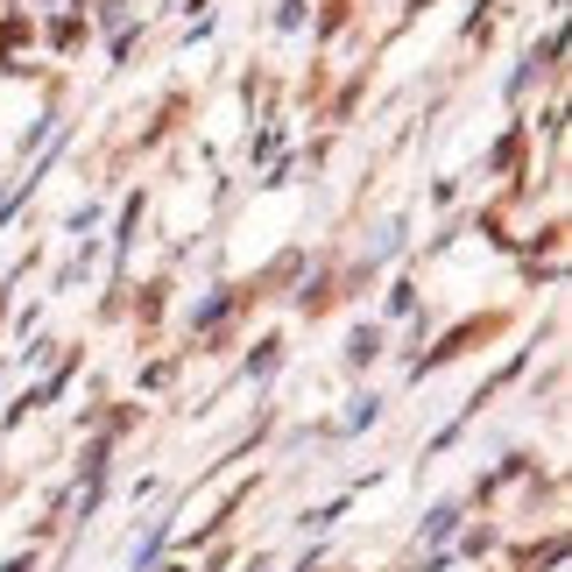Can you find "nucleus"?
Segmentation results:
<instances>
[{"label":"nucleus","instance_id":"2","mask_svg":"<svg viewBox=\"0 0 572 572\" xmlns=\"http://www.w3.org/2000/svg\"><path fill=\"white\" fill-rule=\"evenodd\" d=\"M319 22H325V28H339V22H346V0H325V14H319Z\"/></svg>","mask_w":572,"mask_h":572},{"label":"nucleus","instance_id":"1","mask_svg":"<svg viewBox=\"0 0 572 572\" xmlns=\"http://www.w3.org/2000/svg\"><path fill=\"white\" fill-rule=\"evenodd\" d=\"M488 333H494V319H466V325H460V333L445 339V346H439L431 360H453V354H466V346H474V339H488Z\"/></svg>","mask_w":572,"mask_h":572}]
</instances>
